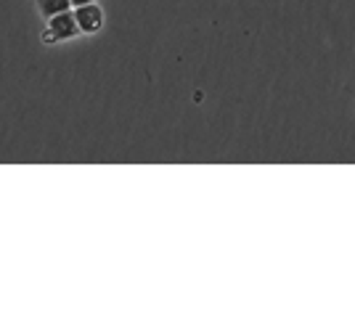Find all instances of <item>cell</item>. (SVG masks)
Returning a JSON list of instances; mask_svg holds the SVG:
<instances>
[{
	"label": "cell",
	"instance_id": "1",
	"mask_svg": "<svg viewBox=\"0 0 355 318\" xmlns=\"http://www.w3.org/2000/svg\"><path fill=\"white\" fill-rule=\"evenodd\" d=\"M77 35H83V30H80L77 16L72 11H61V14L45 19V30H43L45 46H56L61 40H72Z\"/></svg>",
	"mask_w": 355,
	"mask_h": 318
},
{
	"label": "cell",
	"instance_id": "3",
	"mask_svg": "<svg viewBox=\"0 0 355 318\" xmlns=\"http://www.w3.org/2000/svg\"><path fill=\"white\" fill-rule=\"evenodd\" d=\"M37 8H40L43 19H51V16L61 14V11H69L72 0H37Z\"/></svg>",
	"mask_w": 355,
	"mask_h": 318
},
{
	"label": "cell",
	"instance_id": "2",
	"mask_svg": "<svg viewBox=\"0 0 355 318\" xmlns=\"http://www.w3.org/2000/svg\"><path fill=\"white\" fill-rule=\"evenodd\" d=\"M74 16H77V24L85 35H93V32L101 30L104 24V11L96 6V3H88V6H77L74 8Z\"/></svg>",
	"mask_w": 355,
	"mask_h": 318
},
{
	"label": "cell",
	"instance_id": "4",
	"mask_svg": "<svg viewBox=\"0 0 355 318\" xmlns=\"http://www.w3.org/2000/svg\"><path fill=\"white\" fill-rule=\"evenodd\" d=\"M88 3H96V0H72L74 8H77V6H88Z\"/></svg>",
	"mask_w": 355,
	"mask_h": 318
}]
</instances>
